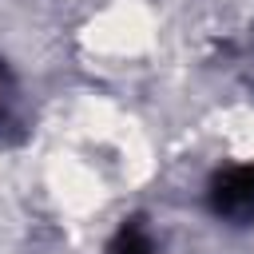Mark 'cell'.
Returning <instances> with one entry per match:
<instances>
[{
	"label": "cell",
	"mask_w": 254,
	"mask_h": 254,
	"mask_svg": "<svg viewBox=\"0 0 254 254\" xmlns=\"http://www.w3.org/2000/svg\"><path fill=\"white\" fill-rule=\"evenodd\" d=\"M210 210L226 222H254V163L226 167L210 179Z\"/></svg>",
	"instance_id": "cell-1"
},
{
	"label": "cell",
	"mask_w": 254,
	"mask_h": 254,
	"mask_svg": "<svg viewBox=\"0 0 254 254\" xmlns=\"http://www.w3.org/2000/svg\"><path fill=\"white\" fill-rule=\"evenodd\" d=\"M107 254H155V246H151V238H147V230L139 222H127L115 234V242H111Z\"/></svg>",
	"instance_id": "cell-2"
},
{
	"label": "cell",
	"mask_w": 254,
	"mask_h": 254,
	"mask_svg": "<svg viewBox=\"0 0 254 254\" xmlns=\"http://www.w3.org/2000/svg\"><path fill=\"white\" fill-rule=\"evenodd\" d=\"M8 95H12V75L0 60V123H8Z\"/></svg>",
	"instance_id": "cell-3"
}]
</instances>
